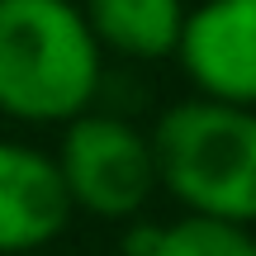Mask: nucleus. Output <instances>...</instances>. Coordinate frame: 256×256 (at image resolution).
Returning <instances> with one entry per match:
<instances>
[{"instance_id":"f257e3e1","label":"nucleus","mask_w":256,"mask_h":256,"mask_svg":"<svg viewBox=\"0 0 256 256\" xmlns=\"http://www.w3.org/2000/svg\"><path fill=\"white\" fill-rule=\"evenodd\" d=\"M100 90V43L72 0H0V114L72 124Z\"/></svg>"},{"instance_id":"f03ea898","label":"nucleus","mask_w":256,"mask_h":256,"mask_svg":"<svg viewBox=\"0 0 256 256\" xmlns=\"http://www.w3.org/2000/svg\"><path fill=\"white\" fill-rule=\"evenodd\" d=\"M156 185L194 218L256 223V110L180 100L147 133Z\"/></svg>"},{"instance_id":"7ed1b4c3","label":"nucleus","mask_w":256,"mask_h":256,"mask_svg":"<svg viewBox=\"0 0 256 256\" xmlns=\"http://www.w3.org/2000/svg\"><path fill=\"white\" fill-rule=\"evenodd\" d=\"M52 162L66 185L72 209L95 214L104 223L138 218L156 190L152 142L119 114H90V110L76 114L66 124Z\"/></svg>"},{"instance_id":"20e7f679","label":"nucleus","mask_w":256,"mask_h":256,"mask_svg":"<svg viewBox=\"0 0 256 256\" xmlns=\"http://www.w3.org/2000/svg\"><path fill=\"white\" fill-rule=\"evenodd\" d=\"M176 57L204 100L256 110V0H204L185 10Z\"/></svg>"},{"instance_id":"39448f33","label":"nucleus","mask_w":256,"mask_h":256,"mask_svg":"<svg viewBox=\"0 0 256 256\" xmlns=\"http://www.w3.org/2000/svg\"><path fill=\"white\" fill-rule=\"evenodd\" d=\"M72 200L52 152L0 138V256H34L72 223Z\"/></svg>"},{"instance_id":"423d86ee","label":"nucleus","mask_w":256,"mask_h":256,"mask_svg":"<svg viewBox=\"0 0 256 256\" xmlns=\"http://www.w3.org/2000/svg\"><path fill=\"white\" fill-rule=\"evenodd\" d=\"M81 14L100 48L138 62H162L176 57L185 0H86Z\"/></svg>"},{"instance_id":"0eeeda50","label":"nucleus","mask_w":256,"mask_h":256,"mask_svg":"<svg viewBox=\"0 0 256 256\" xmlns=\"http://www.w3.org/2000/svg\"><path fill=\"white\" fill-rule=\"evenodd\" d=\"M152 256H256V232L242 223L180 214L176 223H162Z\"/></svg>"}]
</instances>
